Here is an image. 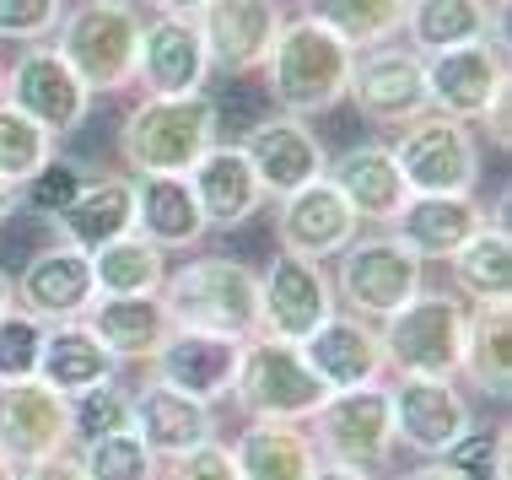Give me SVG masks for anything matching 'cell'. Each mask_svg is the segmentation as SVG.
I'll use <instances>...</instances> for the list:
<instances>
[{
    "instance_id": "7c38bea8",
    "label": "cell",
    "mask_w": 512,
    "mask_h": 480,
    "mask_svg": "<svg viewBox=\"0 0 512 480\" xmlns=\"http://www.w3.org/2000/svg\"><path fill=\"white\" fill-rule=\"evenodd\" d=\"M6 103L22 108L33 125H44L54 141H65V135L87 125L92 92L76 81V71L60 60L54 44H27L17 54V65L6 71Z\"/></svg>"
},
{
    "instance_id": "836d02e7",
    "label": "cell",
    "mask_w": 512,
    "mask_h": 480,
    "mask_svg": "<svg viewBox=\"0 0 512 480\" xmlns=\"http://www.w3.org/2000/svg\"><path fill=\"white\" fill-rule=\"evenodd\" d=\"M405 11H410V0H302V17L329 27L351 54L394 44L405 33Z\"/></svg>"
},
{
    "instance_id": "30bf717a",
    "label": "cell",
    "mask_w": 512,
    "mask_h": 480,
    "mask_svg": "<svg viewBox=\"0 0 512 480\" xmlns=\"http://www.w3.org/2000/svg\"><path fill=\"white\" fill-rule=\"evenodd\" d=\"M308 437L324 464H351V470H378L394 454V405L383 383L340 389L308 416Z\"/></svg>"
},
{
    "instance_id": "7dc6e473",
    "label": "cell",
    "mask_w": 512,
    "mask_h": 480,
    "mask_svg": "<svg viewBox=\"0 0 512 480\" xmlns=\"http://www.w3.org/2000/svg\"><path fill=\"white\" fill-rule=\"evenodd\" d=\"M313 480H372V470H351V464H324V459H318Z\"/></svg>"
},
{
    "instance_id": "4316f807",
    "label": "cell",
    "mask_w": 512,
    "mask_h": 480,
    "mask_svg": "<svg viewBox=\"0 0 512 480\" xmlns=\"http://www.w3.org/2000/svg\"><path fill=\"white\" fill-rule=\"evenodd\" d=\"M130 400H135V427L130 432L141 437L157 459H178V454H189V448H200L216 437L211 405L189 400V394H178L157 378H146V389L130 394Z\"/></svg>"
},
{
    "instance_id": "3957f363",
    "label": "cell",
    "mask_w": 512,
    "mask_h": 480,
    "mask_svg": "<svg viewBox=\"0 0 512 480\" xmlns=\"http://www.w3.org/2000/svg\"><path fill=\"white\" fill-rule=\"evenodd\" d=\"M426 108L442 119H459V125H491V146L507 152V108H512L507 33L426 54Z\"/></svg>"
},
{
    "instance_id": "ffe728a7",
    "label": "cell",
    "mask_w": 512,
    "mask_h": 480,
    "mask_svg": "<svg viewBox=\"0 0 512 480\" xmlns=\"http://www.w3.org/2000/svg\"><path fill=\"white\" fill-rule=\"evenodd\" d=\"M238 351H243V340L195 335V329H168L146 367H151V378L168 383V389L189 394V400H200V405H216V400H227V394H232Z\"/></svg>"
},
{
    "instance_id": "9a60e30c",
    "label": "cell",
    "mask_w": 512,
    "mask_h": 480,
    "mask_svg": "<svg viewBox=\"0 0 512 480\" xmlns=\"http://www.w3.org/2000/svg\"><path fill=\"white\" fill-rule=\"evenodd\" d=\"M11 303L38 324H81L98 303V281H92V254L71 249V243H49L22 265L11 281Z\"/></svg>"
},
{
    "instance_id": "816d5d0a",
    "label": "cell",
    "mask_w": 512,
    "mask_h": 480,
    "mask_svg": "<svg viewBox=\"0 0 512 480\" xmlns=\"http://www.w3.org/2000/svg\"><path fill=\"white\" fill-rule=\"evenodd\" d=\"M0 480H17V464H11L6 454H0Z\"/></svg>"
},
{
    "instance_id": "8992f818",
    "label": "cell",
    "mask_w": 512,
    "mask_h": 480,
    "mask_svg": "<svg viewBox=\"0 0 512 480\" xmlns=\"http://www.w3.org/2000/svg\"><path fill=\"white\" fill-rule=\"evenodd\" d=\"M464 313L459 292H415L399 313L378 324L383 367L399 378H459V346H464Z\"/></svg>"
},
{
    "instance_id": "cb8c5ba5",
    "label": "cell",
    "mask_w": 512,
    "mask_h": 480,
    "mask_svg": "<svg viewBox=\"0 0 512 480\" xmlns=\"http://www.w3.org/2000/svg\"><path fill=\"white\" fill-rule=\"evenodd\" d=\"M324 178L340 189V200L351 205L356 222H372V227H389L394 216H399V205L410 200L405 173H399V162H394V152L383 141L351 146L345 157L329 162Z\"/></svg>"
},
{
    "instance_id": "f35d334b",
    "label": "cell",
    "mask_w": 512,
    "mask_h": 480,
    "mask_svg": "<svg viewBox=\"0 0 512 480\" xmlns=\"http://www.w3.org/2000/svg\"><path fill=\"white\" fill-rule=\"evenodd\" d=\"M135 427V400L130 389H119L114 378L98 383V389H81L71 394V432L76 443H92V437H114Z\"/></svg>"
},
{
    "instance_id": "9c48e42d",
    "label": "cell",
    "mask_w": 512,
    "mask_h": 480,
    "mask_svg": "<svg viewBox=\"0 0 512 480\" xmlns=\"http://www.w3.org/2000/svg\"><path fill=\"white\" fill-rule=\"evenodd\" d=\"M394 162L405 173L410 195H475L480 189V141L475 130L442 114H415L394 135Z\"/></svg>"
},
{
    "instance_id": "681fc988",
    "label": "cell",
    "mask_w": 512,
    "mask_h": 480,
    "mask_svg": "<svg viewBox=\"0 0 512 480\" xmlns=\"http://www.w3.org/2000/svg\"><path fill=\"white\" fill-rule=\"evenodd\" d=\"M11 216H17V184H6V178H0V227H6Z\"/></svg>"
},
{
    "instance_id": "7bdbcfd3",
    "label": "cell",
    "mask_w": 512,
    "mask_h": 480,
    "mask_svg": "<svg viewBox=\"0 0 512 480\" xmlns=\"http://www.w3.org/2000/svg\"><path fill=\"white\" fill-rule=\"evenodd\" d=\"M65 0H0V44H49Z\"/></svg>"
},
{
    "instance_id": "8fae6325",
    "label": "cell",
    "mask_w": 512,
    "mask_h": 480,
    "mask_svg": "<svg viewBox=\"0 0 512 480\" xmlns=\"http://www.w3.org/2000/svg\"><path fill=\"white\" fill-rule=\"evenodd\" d=\"M335 308V281L318 259L275 249V259L259 270V335L302 346Z\"/></svg>"
},
{
    "instance_id": "52a82bcc",
    "label": "cell",
    "mask_w": 512,
    "mask_h": 480,
    "mask_svg": "<svg viewBox=\"0 0 512 480\" xmlns=\"http://www.w3.org/2000/svg\"><path fill=\"white\" fill-rule=\"evenodd\" d=\"M232 400L248 421H308L329 389L313 378L292 340L254 335L238 351V378H232Z\"/></svg>"
},
{
    "instance_id": "e0dca14e",
    "label": "cell",
    "mask_w": 512,
    "mask_h": 480,
    "mask_svg": "<svg viewBox=\"0 0 512 480\" xmlns=\"http://www.w3.org/2000/svg\"><path fill=\"white\" fill-rule=\"evenodd\" d=\"M238 146H243L248 168H254V178H259V189H265V200L297 195L302 184L324 178V168H329L324 141L313 135L308 119H292V114H265V119H254V125L243 130Z\"/></svg>"
},
{
    "instance_id": "7402d4cb",
    "label": "cell",
    "mask_w": 512,
    "mask_h": 480,
    "mask_svg": "<svg viewBox=\"0 0 512 480\" xmlns=\"http://www.w3.org/2000/svg\"><path fill=\"white\" fill-rule=\"evenodd\" d=\"M302 362L313 367V378L324 383L329 394L340 389H362V383L383 378V346H378V324L356 319V313H329L324 324L302 340Z\"/></svg>"
},
{
    "instance_id": "f1b7e54d",
    "label": "cell",
    "mask_w": 512,
    "mask_h": 480,
    "mask_svg": "<svg viewBox=\"0 0 512 480\" xmlns=\"http://www.w3.org/2000/svg\"><path fill=\"white\" fill-rule=\"evenodd\" d=\"M502 11L491 0H410L405 11V44L421 54H442V49H464L480 38H502Z\"/></svg>"
},
{
    "instance_id": "8d00e7d4",
    "label": "cell",
    "mask_w": 512,
    "mask_h": 480,
    "mask_svg": "<svg viewBox=\"0 0 512 480\" xmlns=\"http://www.w3.org/2000/svg\"><path fill=\"white\" fill-rule=\"evenodd\" d=\"M54 146L60 141H54L44 125H33L22 108H11L0 98V178H6V184H27L49 157H60Z\"/></svg>"
},
{
    "instance_id": "277c9868",
    "label": "cell",
    "mask_w": 512,
    "mask_h": 480,
    "mask_svg": "<svg viewBox=\"0 0 512 480\" xmlns=\"http://www.w3.org/2000/svg\"><path fill=\"white\" fill-rule=\"evenodd\" d=\"M356 54L340 44L329 27H318L313 17H286L275 44L265 54V76H270V98L281 114L308 119L329 114L335 103H345V81H351Z\"/></svg>"
},
{
    "instance_id": "74e56055",
    "label": "cell",
    "mask_w": 512,
    "mask_h": 480,
    "mask_svg": "<svg viewBox=\"0 0 512 480\" xmlns=\"http://www.w3.org/2000/svg\"><path fill=\"white\" fill-rule=\"evenodd\" d=\"M81 475L87 480H157L162 459L151 454L135 432H114V437H92L81 443Z\"/></svg>"
},
{
    "instance_id": "4fadbf2b",
    "label": "cell",
    "mask_w": 512,
    "mask_h": 480,
    "mask_svg": "<svg viewBox=\"0 0 512 480\" xmlns=\"http://www.w3.org/2000/svg\"><path fill=\"white\" fill-rule=\"evenodd\" d=\"M345 98L372 125H389V130L410 125L415 114H426V60L399 38L362 49L351 65V81H345Z\"/></svg>"
},
{
    "instance_id": "484cf974",
    "label": "cell",
    "mask_w": 512,
    "mask_h": 480,
    "mask_svg": "<svg viewBox=\"0 0 512 480\" xmlns=\"http://www.w3.org/2000/svg\"><path fill=\"white\" fill-rule=\"evenodd\" d=\"M54 232H60V243H71L81 254H92V249H103V243L124 238V232H135V178L87 173L81 178V195L65 205V216L54 222Z\"/></svg>"
},
{
    "instance_id": "6da1fadb",
    "label": "cell",
    "mask_w": 512,
    "mask_h": 480,
    "mask_svg": "<svg viewBox=\"0 0 512 480\" xmlns=\"http://www.w3.org/2000/svg\"><path fill=\"white\" fill-rule=\"evenodd\" d=\"M173 329L221 340H254L259 335V270L227 254H195L178 270H168L157 292Z\"/></svg>"
},
{
    "instance_id": "bcb514c9",
    "label": "cell",
    "mask_w": 512,
    "mask_h": 480,
    "mask_svg": "<svg viewBox=\"0 0 512 480\" xmlns=\"http://www.w3.org/2000/svg\"><path fill=\"white\" fill-rule=\"evenodd\" d=\"M141 6H151L157 17H200L205 0H141Z\"/></svg>"
},
{
    "instance_id": "5bb4252c",
    "label": "cell",
    "mask_w": 512,
    "mask_h": 480,
    "mask_svg": "<svg viewBox=\"0 0 512 480\" xmlns=\"http://www.w3.org/2000/svg\"><path fill=\"white\" fill-rule=\"evenodd\" d=\"M389 405H394V448H410L421 459H442L475 427V405L453 378H399L389 389Z\"/></svg>"
},
{
    "instance_id": "ac0fdd59",
    "label": "cell",
    "mask_w": 512,
    "mask_h": 480,
    "mask_svg": "<svg viewBox=\"0 0 512 480\" xmlns=\"http://www.w3.org/2000/svg\"><path fill=\"white\" fill-rule=\"evenodd\" d=\"M281 22H286L281 0H205L195 17L205 60H211V71H227V76L259 71Z\"/></svg>"
},
{
    "instance_id": "c3c4849f",
    "label": "cell",
    "mask_w": 512,
    "mask_h": 480,
    "mask_svg": "<svg viewBox=\"0 0 512 480\" xmlns=\"http://www.w3.org/2000/svg\"><path fill=\"white\" fill-rule=\"evenodd\" d=\"M399 480H459L448 470V464H421V470H410V475H399Z\"/></svg>"
},
{
    "instance_id": "7a4b0ae2",
    "label": "cell",
    "mask_w": 512,
    "mask_h": 480,
    "mask_svg": "<svg viewBox=\"0 0 512 480\" xmlns=\"http://www.w3.org/2000/svg\"><path fill=\"white\" fill-rule=\"evenodd\" d=\"M221 114L205 92L189 98H141L119 119V157L130 178H184L216 146Z\"/></svg>"
},
{
    "instance_id": "f546056e",
    "label": "cell",
    "mask_w": 512,
    "mask_h": 480,
    "mask_svg": "<svg viewBox=\"0 0 512 480\" xmlns=\"http://www.w3.org/2000/svg\"><path fill=\"white\" fill-rule=\"evenodd\" d=\"M135 232L162 254H189L205 238V216L189 178H135Z\"/></svg>"
},
{
    "instance_id": "603a6c76",
    "label": "cell",
    "mask_w": 512,
    "mask_h": 480,
    "mask_svg": "<svg viewBox=\"0 0 512 480\" xmlns=\"http://www.w3.org/2000/svg\"><path fill=\"white\" fill-rule=\"evenodd\" d=\"M184 178H189V189H195L205 232H211V227L216 232L243 227V222H254L259 205H265V189H259V178H254V168H248V157H243L238 141H216Z\"/></svg>"
},
{
    "instance_id": "ee69618b",
    "label": "cell",
    "mask_w": 512,
    "mask_h": 480,
    "mask_svg": "<svg viewBox=\"0 0 512 480\" xmlns=\"http://www.w3.org/2000/svg\"><path fill=\"white\" fill-rule=\"evenodd\" d=\"M157 480H243V475H238V459H232V443L211 437V443L168 459V470H162Z\"/></svg>"
},
{
    "instance_id": "2e32d148",
    "label": "cell",
    "mask_w": 512,
    "mask_h": 480,
    "mask_svg": "<svg viewBox=\"0 0 512 480\" xmlns=\"http://www.w3.org/2000/svg\"><path fill=\"white\" fill-rule=\"evenodd\" d=\"M76 432H71V400L54 394L44 378L27 383H0V454L11 464H38L54 454H71Z\"/></svg>"
},
{
    "instance_id": "b9f144b4",
    "label": "cell",
    "mask_w": 512,
    "mask_h": 480,
    "mask_svg": "<svg viewBox=\"0 0 512 480\" xmlns=\"http://www.w3.org/2000/svg\"><path fill=\"white\" fill-rule=\"evenodd\" d=\"M44 335H49V324L27 319L22 308H11L6 319H0V383H27V378H38Z\"/></svg>"
},
{
    "instance_id": "e575fe53",
    "label": "cell",
    "mask_w": 512,
    "mask_h": 480,
    "mask_svg": "<svg viewBox=\"0 0 512 480\" xmlns=\"http://www.w3.org/2000/svg\"><path fill=\"white\" fill-rule=\"evenodd\" d=\"M92 281H98V297H157L168 281V254L146 243L141 232H124V238L92 249Z\"/></svg>"
},
{
    "instance_id": "44dd1931",
    "label": "cell",
    "mask_w": 512,
    "mask_h": 480,
    "mask_svg": "<svg viewBox=\"0 0 512 480\" xmlns=\"http://www.w3.org/2000/svg\"><path fill=\"white\" fill-rule=\"evenodd\" d=\"M356 216L351 205L340 200V189L329 184V178H313V184H302L297 195L275 200V243H281L286 254H302V259H335L345 243L356 238Z\"/></svg>"
},
{
    "instance_id": "f6af8a7d",
    "label": "cell",
    "mask_w": 512,
    "mask_h": 480,
    "mask_svg": "<svg viewBox=\"0 0 512 480\" xmlns=\"http://www.w3.org/2000/svg\"><path fill=\"white\" fill-rule=\"evenodd\" d=\"M17 480H87V475H81V464L71 454H54V459H38V464H22Z\"/></svg>"
},
{
    "instance_id": "ab89813d",
    "label": "cell",
    "mask_w": 512,
    "mask_h": 480,
    "mask_svg": "<svg viewBox=\"0 0 512 480\" xmlns=\"http://www.w3.org/2000/svg\"><path fill=\"white\" fill-rule=\"evenodd\" d=\"M507 459H512V427H496V432L469 427L437 464H448L459 480H512Z\"/></svg>"
},
{
    "instance_id": "db71d44e",
    "label": "cell",
    "mask_w": 512,
    "mask_h": 480,
    "mask_svg": "<svg viewBox=\"0 0 512 480\" xmlns=\"http://www.w3.org/2000/svg\"><path fill=\"white\" fill-rule=\"evenodd\" d=\"M491 6H496V11H502V17H507V0H491Z\"/></svg>"
},
{
    "instance_id": "d6a6232c",
    "label": "cell",
    "mask_w": 512,
    "mask_h": 480,
    "mask_svg": "<svg viewBox=\"0 0 512 480\" xmlns=\"http://www.w3.org/2000/svg\"><path fill=\"white\" fill-rule=\"evenodd\" d=\"M38 378L49 383L54 394H81L98 389V383L114 378V356H108L98 340L87 335V324H54L44 335V356H38Z\"/></svg>"
},
{
    "instance_id": "d6986e66",
    "label": "cell",
    "mask_w": 512,
    "mask_h": 480,
    "mask_svg": "<svg viewBox=\"0 0 512 480\" xmlns=\"http://www.w3.org/2000/svg\"><path fill=\"white\" fill-rule=\"evenodd\" d=\"M211 60H205L195 17H151L141 27V54H135V87L141 98H189L205 92Z\"/></svg>"
},
{
    "instance_id": "5b68a950",
    "label": "cell",
    "mask_w": 512,
    "mask_h": 480,
    "mask_svg": "<svg viewBox=\"0 0 512 480\" xmlns=\"http://www.w3.org/2000/svg\"><path fill=\"white\" fill-rule=\"evenodd\" d=\"M141 6L135 0H76L60 17L49 44L76 71L92 98L135 87V54H141Z\"/></svg>"
},
{
    "instance_id": "1f68e13d",
    "label": "cell",
    "mask_w": 512,
    "mask_h": 480,
    "mask_svg": "<svg viewBox=\"0 0 512 480\" xmlns=\"http://www.w3.org/2000/svg\"><path fill=\"white\" fill-rule=\"evenodd\" d=\"M81 324L114 362H151V351L173 329L157 297H98Z\"/></svg>"
},
{
    "instance_id": "4dcf8cb0",
    "label": "cell",
    "mask_w": 512,
    "mask_h": 480,
    "mask_svg": "<svg viewBox=\"0 0 512 480\" xmlns=\"http://www.w3.org/2000/svg\"><path fill=\"white\" fill-rule=\"evenodd\" d=\"M243 480H313L318 448L302 421H248L232 443Z\"/></svg>"
},
{
    "instance_id": "60d3db41",
    "label": "cell",
    "mask_w": 512,
    "mask_h": 480,
    "mask_svg": "<svg viewBox=\"0 0 512 480\" xmlns=\"http://www.w3.org/2000/svg\"><path fill=\"white\" fill-rule=\"evenodd\" d=\"M81 178H87V168H76L65 157H49L27 184H17V211L38 216V222H60L65 205L81 195Z\"/></svg>"
},
{
    "instance_id": "f907efd6",
    "label": "cell",
    "mask_w": 512,
    "mask_h": 480,
    "mask_svg": "<svg viewBox=\"0 0 512 480\" xmlns=\"http://www.w3.org/2000/svg\"><path fill=\"white\" fill-rule=\"evenodd\" d=\"M11 308H17V303H11V276H6V270H0V319H6Z\"/></svg>"
},
{
    "instance_id": "d590c367",
    "label": "cell",
    "mask_w": 512,
    "mask_h": 480,
    "mask_svg": "<svg viewBox=\"0 0 512 480\" xmlns=\"http://www.w3.org/2000/svg\"><path fill=\"white\" fill-rule=\"evenodd\" d=\"M448 265H453V286H459L469 303H512V238H507V227L486 222Z\"/></svg>"
},
{
    "instance_id": "f5cc1de1",
    "label": "cell",
    "mask_w": 512,
    "mask_h": 480,
    "mask_svg": "<svg viewBox=\"0 0 512 480\" xmlns=\"http://www.w3.org/2000/svg\"><path fill=\"white\" fill-rule=\"evenodd\" d=\"M0 98H6V65H0Z\"/></svg>"
},
{
    "instance_id": "ba28073f",
    "label": "cell",
    "mask_w": 512,
    "mask_h": 480,
    "mask_svg": "<svg viewBox=\"0 0 512 480\" xmlns=\"http://www.w3.org/2000/svg\"><path fill=\"white\" fill-rule=\"evenodd\" d=\"M421 259H415L394 232H372V238H351L345 249L335 254V303L345 313L367 324H383L389 313H399L421 292Z\"/></svg>"
},
{
    "instance_id": "83f0119b",
    "label": "cell",
    "mask_w": 512,
    "mask_h": 480,
    "mask_svg": "<svg viewBox=\"0 0 512 480\" xmlns=\"http://www.w3.org/2000/svg\"><path fill=\"white\" fill-rule=\"evenodd\" d=\"M459 373L469 389L496 405L512 394V303H469Z\"/></svg>"
},
{
    "instance_id": "d4e9b609",
    "label": "cell",
    "mask_w": 512,
    "mask_h": 480,
    "mask_svg": "<svg viewBox=\"0 0 512 480\" xmlns=\"http://www.w3.org/2000/svg\"><path fill=\"white\" fill-rule=\"evenodd\" d=\"M389 227L421 265L426 259H453L486 227V205L475 195H410Z\"/></svg>"
}]
</instances>
